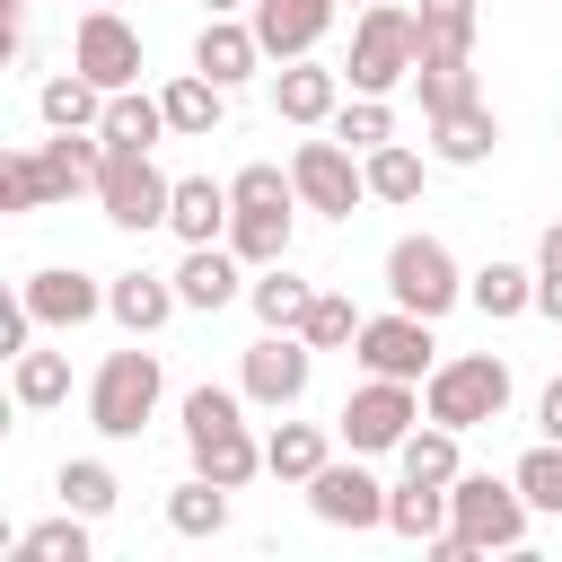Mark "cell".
Masks as SVG:
<instances>
[{
  "mask_svg": "<svg viewBox=\"0 0 562 562\" xmlns=\"http://www.w3.org/2000/svg\"><path fill=\"white\" fill-rule=\"evenodd\" d=\"M527 518H536V501L518 492V474H509V483H492V474H457V483H448V536H430V562L518 553V544H527Z\"/></svg>",
  "mask_w": 562,
  "mask_h": 562,
  "instance_id": "obj_1",
  "label": "cell"
},
{
  "mask_svg": "<svg viewBox=\"0 0 562 562\" xmlns=\"http://www.w3.org/2000/svg\"><path fill=\"white\" fill-rule=\"evenodd\" d=\"M184 448H193V474L246 492L263 474V439L246 430V386H193L184 395Z\"/></svg>",
  "mask_w": 562,
  "mask_h": 562,
  "instance_id": "obj_2",
  "label": "cell"
},
{
  "mask_svg": "<svg viewBox=\"0 0 562 562\" xmlns=\"http://www.w3.org/2000/svg\"><path fill=\"white\" fill-rule=\"evenodd\" d=\"M413 70H422V18H413V9H395V0H369V9H360V26H351L342 88H351V97H395Z\"/></svg>",
  "mask_w": 562,
  "mask_h": 562,
  "instance_id": "obj_3",
  "label": "cell"
},
{
  "mask_svg": "<svg viewBox=\"0 0 562 562\" xmlns=\"http://www.w3.org/2000/svg\"><path fill=\"white\" fill-rule=\"evenodd\" d=\"M290 211H307V202H299V184H290L281 167H237V176H228V246H237L255 272L290 255Z\"/></svg>",
  "mask_w": 562,
  "mask_h": 562,
  "instance_id": "obj_4",
  "label": "cell"
},
{
  "mask_svg": "<svg viewBox=\"0 0 562 562\" xmlns=\"http://www.w3.org/2000/svg\"><path fill=\"white\" fill-rule=\"evenodd\" d=\"M158 395H167V369H158V351H140V334H132V351H105L97 378H88V430H97V439H140L149 413H158Z\"/></svg>",
  "mask_w": 562,
  "mask_h": 562,
  "instance_id": "obj_5",
  "label": "cell"
},
{
  "mask_svg": "<svg viewBox=\"0 0 562 562\" xmlns=\"http://www.w3.org/2000/svg\"><path fill=\"white\" fill-rule=\"evenodd\" d=\"M422 413L448 422V430H483L509 413V360L501 351H457L422 378Z\"/></svg>",
  "mask_w": 562,
  "mask_h": 562,
  "instance_id": "obj_6",
  "label": "cell"
},
{
  "mask_svg": "<svg viewBox=\"0 0 562 562\" xmlns=\"http://www.w3.org/2000/svg\"><path fill=\"white\" fill-rule=\"evenodd\" d=\"M386 299L439 325V316L465 299V272H457V255H448L430 228H413V237H395V246H386Z\"/></svg>",
  "mask_w": 562,
  "mask_h": 562,
  "instance_id": "obj_7",
  "label": "cell"
},
{
  "mask_svg": "<svg viewBox=\"0 0 562 562\" xmlns=\"http://www.w3.org/2000/svg\"><path fill=\"white\" fill-rule=\"evenodd\" d=\"M167 202H176V176H158V158L149 149H114L105 140V167H97V211L114 220V228H167Z\"/></svg>",
  "mask_w": 562,
  "mask_h": 562,
  "instance_id": "obj_8",
  "label": "cell"
},
{
  "mask_svg": "<svg viewBox=\"0 0 562 562\" xmlns=\"http://www.w3.org/2000/svg\"><path fill=\"white\" fill-rule=\"evenodd\" d=\"M413 422H422L413 378H369V386H351V404H342V439H351V457H395Z\"/></svg>",
  "mask_w": 562,
  "mask_h": 562,
  "instance_id": "obj_9",
  "label": "cell"
},
{
  "mask_svg": "<svg viewBox=\"0 0 562 562\" xmlns=\"http://www.w3.org/2000/svg\"><path fill=\"white\" fill-rule=\"evenodd\" d=\"M290 184H299V202H307L316 220H351V211L369 202V167H360L342 140H299Z\"/></svg>",
  "mask_w": 562,
  "mask_h": 562,
  "instance_id": "obj_10",
  "label": "cell"
},
{
  "mask_svg": "<svg viewBox=\"0 0 562 562\" xmlns=\"http://www.w3.org/2000/svg\"><path fill=\"white\" fill-rule=\"evenodd\" d=\"M439 342H430V316H413V307H395V316H360V342H351V360L369 369V378H430L439 360H430Z\"/></svg>",
  "mask_w": 562,
  "mask_h": 562,
  "instance_id": "obj_11",
  "label": "cell"
},
{
  "mask_svg": "<svg viewBox=\"0 0 562 562\" xmlns=\"http://www.w3.org/2000/svg\"><path fill=\"white\" fill-rule=\"evenodd\" d=\"M307 378H316V342H307V334H263V342L237 360V386H246V404H263V413H290V404L307 395Z\"/></svg>",
  "mask_w": 562,
  "mask_h": 562,
  "instance_id": "obj_12",
  "label": "cell"
},
{
  "mask_svg": "<svg viewBox=\"0 0 562 562\" xmlns=\"http://www.w3.org/2000/svg\"><path fill=\"white\" fill-rule=\"evenodd\" d=\"M307 509H316L325 527H351V536H369V527H386V483H378L360 457H351V465H334V457H325V465L307 474Z\"/></svg>",
  "mask_w": 562,
  "mask_h": 562,
  "instance_id": "obj_13",
  "label": "cell"
},
{
  "mask_svg": "<svg viewBox=\"0 0 562 562\" xmlns=\"http://www.w3.org/2000/svg\"><path fill=\"white\" fill-rule=\"evenodd\" d=\"M70 70H88L105 97L140 79V35L123 26V9H88V18L70 26Z\"/></svg>",
  "mask_w": 562,
  "mask_h": 562,
  "instance_id": "obj_14",
  "label": "cell"
},
{
  "mask_svg": "<svg viewBox=\"0 0 562 562\" xmlns=\"http://www.w3.org/2000/svg\"><path fill=\"white\" fill-rule=\"evenodd\" d=\"M272 114L299 123V132L334 123V114H342V70H325L316 53H307V61H281V70H272Z\"/></svg>",
  "mask_w": 562,
  "mask_h": 562,
  "instance_id": "obj_15",
  "label": "cell"
},
{
  "mask_svg": "<svg viewBox=\"0 0 562 562\" xmlns=\"http://www.w3.org/2000/svg\"><path fill=\"white\" fill-rule=\"evenodd\" d=\"M18 299L35 307V325H88V316H105V281H97V272H70V263L26 272Z\"/></svg>",
  "mask_w": 562,
  "mask_h": 562,
  "instance_id": "obj_16",
  "label": "cell"
},
{
  "mask_svg": "<svg viewBox=\"0 0 562 562\" xmlns=\"http://www.w3.org/2000/svg\"><path fill=\"white\" fill-rule=\"evenodd\" d=\"M334 9H342V0H255L246 18H255V35H263V53H272V61H307V53L325 44Z\"/></svg>",
  "mask_w": 562,
  "mask_h": 562,
  "instance_id": "obj_17",
  "label": "cell"
},
{
  "mask_svg": "<svg viewBox=\"0 0 562 562\" xmlns=\"http://www.w3.org/2000/svg\"><path fill=\"white\" fill-rule=\"evenodd\" d=\"M263 61H272V53H263L255 18H202V35H193V70H202V79L237 88V79H255Z\"/></svg>",
  "mask_w": 562,
  "mask_h": 562,
  "instance_id": "obj_18",
  "label": "cell"
},
{
  "mask_svg": "<svg viewBox=\"0 0 562 562\" xmlns=\"http://www.w3.org/2000/svg\"><path fill=\"white\" fill-rule=\"evenodd\" d=\"M246 290V255L220 237V246H184V263H176V299L193 307V316H220L228 299Z\"/></svg>",
  "mask_w": 562,
  "mask_h": 562,
  "instance_id": "obj_19",
  "label": "cell"
},
{
  "mask_svg": "<svg viewBox=\"0 0 562 562\" xmlns=\"http://www.w3.org/2000/svg\"><path fill=\"white\" fill-rule=\"evenodd\" d=\"M176 307H184V299H176V272H114V281H105V316H114L123 334H158Z\"/></svg>",
  "mask_w": 562,
  "mask_h": 562,
  "instance_id": "obj_20",
  "label": "cell"
},
{
  "mask_svg": "<svg viewBox=\"0 0 562 562\" xmlns=\"http://www.w3.org/2000/svg\"><path fill=\"white\" fill-rule=\"evenodd\" d=\"M501 149V114L474 97V105H457V114H430V158L439 167H483Z\"/></svg>",
  "mask_w": 562,
  "mask_h": 562,
  "instance_id": "obj_21",
  "label": "cell"
},
{
  "mask_svg": "<svg viewBox=\"0 0 562 562\" xmlns=\"http://www.w3.org/2000/svg\"><path fill=\"white\" fill-rule=\"evenodd\" d=\"M167 228H176L184 246H220V237H228V184H211V176H176Z\"/></svg>",
  "mask_w": 562,
  "mask_h": 562,
  "instance_id": "obj_22",
  "label": "cell"
},
{
  "mask_svg": "<svg viewBox=\"0 0 562 562\" xmlns=\"http://www.w3.org/2000/svg\"><path fill=\"white\" fill-rule=\"evenodd\" d=\"M246 307L263 316V334H299L307 307H316V290H307V281L290 272V255H281V263H263V272L246 281Z\"/></svg>",
  "mask_w": 562,
  "mask_h": 562,
  "instance_id": "obj_23",
  "label": "cell"
},
{
  "mask_svg": "<svg viewBox=\"0 0 562 562\" xmlns=\"http://www.w3.org/2000/svg\"><path fill=\"white\" fill-rule=\"evenodd\" d=\"M158 97H167V132H184V140H211V132H220V114H228V88H220V79H202V70H176Z\"/></svg>",
  "mask_w": 562,
  "mask_h": 562,
  "instance_id": "obj_24",
  "label": "cell"
},
{
  "mask_svg": "<svg viewBox=\"0 0 562 562\" xmlns=\"http://www.w3.org/2000/svg\"><path fill=\"white\" fill-rule=\"evenodd\" d=\"M35 114H44L53 132H97V123H105V88H97L88 70H61V79L35 88Z\"/></svg>",
  "mask_w": 562,
  "mask_h": 562,
  "instance_id": "obj_25",
  "label": "cell"
},
{
  "mask_svg": "<svg viewBox=\"0 0 562 562\" xmlns=\"http://www.w3.org/2000/svg\"><path fill=\"white\" fill-rule=\"evenodd\" d=\"M465 299H474V307H483L492 325H509V316H527V307H536V272H527V263H501V255H492L483 272H465Z\"/></svg>",
  "mask_w": 562,
  "mask_h": 562,
  "instance_id": "obj_26",
  "label": "cell"
},
{
  "mask_svg": "<svg viewBox=\"0 0 562 562\" xmlns=\"http://www.w3.org/2000/svg\"><path fill=\"white\" fill-rule=\"evenodd\" d=\"M114 149H158V132H167V97H140V88H114L105 97V123H97Z\"/></svg>",
  "mask_w": 562,
  "mask_h": 562,
  "instance_id": "obj_27",
  "label": "cell"
},
{
  "mask_svg": "<svg viewBox=\"0 0 562 562\" xmlns=\"http://www.w3.org/2000/svg\"><path fill=\"white\" fill-rule=\"evenodd\" d=\"M413 88H422V114H457V105H474V53H422Z\"/></svg>",
  "mask_w": 562,
  "mask_h": 562,
  "instance_id": "obj_28",
  "label": "cell"
},
{
  "mask_svg": "<svg viewBox=\"0 0 562 562\" xmlns=\"http://www.w3.org/2000/svg\"><path fill=\"white\" fill-rule=\"evenodd\" d=\"M325 457H334V448H325L316 422H272V439H263V474H281V483H307Z\"/></svg>",
  "mask_w": 562,
  "mask_h": 562,
  "instance_id": "obj_29",
  "label": "cell"
},
{
  "mask_svg": "<svg viewBox=\"0 0 562 562\" xmlns=\"http://www.w3.org/2000/svg\"><path fill=\"white\" fill-rule=\"evenodd\" d=\"M457 439H465V430H448V422H430V430H404V448H395L404 483H457V474H465V465H457Z\"/></svg>",
  "mask_w": 562,
  "mask_h": 562,
  "instance_id": "obj_30",
  "label": "cell"
},
{
  "mask_svg": "<svg viewBox=\"0 0 562 562\" xmlns=\"http://www.w3.org/2000/svg\"><path fill=\"white\" fill-rule=\"evenodd\" d=\"M386 527L413 536V544L448 536V483H395V492H386Z\"/></svg>",
  "mask_w": 562,
  "mask_h": 562,
  "instance_id": "obj_31",
  "label": "cell"
},
{
  "mask_svg": "<svg viewBox=\"0 0 562 562\" xmlns=\"http://www.w3.org/2000/svg\"><path fill=\"white\" fill-rule=\"evenodd\" d=\"M9 395H18L26 413H53V404L70 395V360H61V351H18V360H9Z\"/></svg>",
  "mask_w": 562,
  "mask_h": 562,
  "instance_id": "obj_32",
  "label": "cell"
},
{
  "mask_svg": "<svg viewBox=\"0 0 562 562\" xmlns=\"http://www.w3.org/2000/svg\"><path fill=\"white\" fill-rule=\"evenodd\" d=\"M167 527H176V536H220V527H228V483H211V474L176 483V492H167Z\"/></svg>",
  "mask_w": 562,
  "mask_h": 562,
  "instance_id": "obj_33",
  "label": "cell"
},
{
  "mask_svg": "<svg viewBox=\"0 0 562 562\" xmlns=\"http://www.w3.org/2000/svg\"><path fill=\"white\" fill-rule=\"evenodd\" d=\"M88 527H97V518L61 509V518H44V527H26V536H18V562H88V553H97V544H88Z\"/></svg>",
  "mask_w": 562,
  "mask_h": 562,
  "instance_id": "obj_34",
  "label": "cell"
},
{
  "mask_svg": "<svg viewBox=\"0 0 562 562\" xmlns=\"http://www.w3.org/2000/svg\"><path fill=\"white\" fill-rule=\"evenodd\" d=\"M360 167H369V202H422V158L404 140H378Z\"/></svg>",
  "mask_w": 562,
  "mask_h": 562,
  "instance_id": "obj_35",
  "label": "cell"
},
{
  "mask_svg": "<svg viewBox=\"0 0 562 562\" xmlns=\"http://www.w3.org/2000/svg\"><path fill=\"white\" fill-rule=\"evenodd\" d=\"M114 501H123V483H114V465H105V457H70V465H61V509L105 518Z\"/></svg>",
  "mask_w": 562,
  "mask_h": 562,
  "instance_id": "obj_36",
  "label": "cell"
},
{
  "mask_svg": "<svg viewBox=\"0 0 562 562\" xmlns=\"http://www.w3.org/2000/svg\"><path fill=\"white\" fill-rule=\"evenodd\" d=\"M44 202H61L44 176V149H9L0 158V211H44Z\"/></svg>",
  "mask_w": 562,
  "mask_h": 562,
  "instance_id": "obj_37",
  "label": "cell"
},
{
  "mask_svg": "<svg viewBox=\"0 0 562 562\" xmlns=\"http://www.w3.org/2000/svg\"><path fill=\"white\" fill-rule=\"evenodd\" d=\"M422 53H474V0H422Z\"/></svg>",
  "mask_w": 562,
  "mask_h": 562,
  "instance_id": "obj_38",
  "label": "cell"
},
{
  "mask_svg": "<svg viewBox=\"0 0 562 562\" xmlns=\"http://www.w3.org/2000/svg\"><path fill=\"white\" fill-rule=\"evenodd\" d=\"M334 140H342V149H360V158H369L378 140H395V114H386V97H351V105L334 114Z\"/></svg>",
  "mask_w": 562,
  "mask_h": 562,
  "instance_id": "obj_39",
  "label": "cell"
},
{
  "mask_svg": "<svg viewBox=\"0 0 562 562\" xmlns=\"http://www.w3.org/2000/svg\"><path fill=\"white\" fill-rule=\"evenodd\" d=\"M316 351H342V342H360V307L342 299V290H316V307H307V325H299Z\"/></svg>",
  "mask_w": 562,
  "mask_h": 562,
  "instance_id": "obj_40",
  "label": "cell"
},
{
  "mask_svg": "<svg viewBox=\"0 0 562 562\" xmlns=\"http://www.w3.org/2000/svg\"><path fill=\"white\" fill-rule=\"evenodd\" d=\"M518 492H527L536 509H553V518H562V439H536V448L518 457Z\"/></svg>",
  "mask_w": 562,
  "mask_h": 562,
  "instance_id": "obj_41",
  "label": "cell"
},
{
  "mask_svg": "<svg viewBox=\"0 0 562 562\" xmlns=\"http://www.w3.org/2000/svg\"><path fill=\"white\" fill-rule=\"evenodd\" d=\"M536 316H553V325H562V220L536 237Z\"/></svg>",
  "mask_w": 562,
  "mask_h": 562,
  "instance_id": "obj_42",
  "label": "cell"
},
{
  "mask_svg": "<svg viewBox=\"0 0 562 562\" xmlns=\"http://www.w3.org/2000/svg\"><path fill=\"white\" fill-rule=\"evenodd\" d=\"M536 422H544V439H562V378L536 395Z\"/></svg>",
  "mask_w": 562,
  "mask_h": 562,
  "instance_id": "obj_43",
  "label": "cell"
},
{
  "mask_svg": "<svg viewBox=\"0 0 562 562\" xmlns=\"http://www.w3.org/2000/svg\"><path fill=\"white\" fill-rule=\"evenodd\" d=\"M202 9H211V18H237V9H255V0H202Z\"/></svg>",
  "mask_w": 562,
  "mask_h": 562,
  "instance_id": "obj_44",
  "label": "cell"
},
{
  "mask_svg": "<svg viewBox=\"0 0 562 562\" xmlns=\"http://www.w3.org/2000/svg\"><path fill=\"white\" fill-rule=\"evenodd\" d=\"M88 9H114V0H88Z\"/></svg>",
  "mask_w": 562,
  "mask_h": 562,
  "instance_id": "obj_45",
  "label": "cell"
},
{
  "mask_svg": "<svg viewBox=\"0 0 562 562\" xmlns=\"http://www.w3.org/2000/svg\"><path fill=\"white\" fill-rule=\"evenodd\" d=\"M360 9H369V0H360Z\"/></svg>",
  "mask_w": 562,
  "mask_h": 562,
  "instance_id": "obj_46",
  "label": "cell"
}]
</instances>
